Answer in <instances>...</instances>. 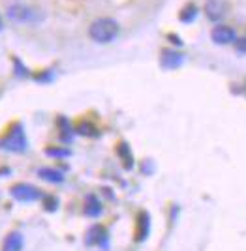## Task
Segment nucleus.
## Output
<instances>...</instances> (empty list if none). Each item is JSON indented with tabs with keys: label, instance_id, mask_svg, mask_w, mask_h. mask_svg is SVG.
<instances>
[{
	"label": "nucleus",
	"instance_id": "nucleus-18",
	"mask_svg": "<svg viewBox=\"0 0 246 251\" xmlns=\"http://www.w3.org/2000/svg\"><path fill=\"white\" fill-rule=\"evenodd\" d=\"M45 201H47V202H45V208L47 210H55L56 208V204H58V201L55 199V197H47Z\"/></svg>",
	"mask_w": 246,
	"mask_h": 251
},
{
	"label": "nucleus",
	"instance_id": "nucleus-2",
	"mask_svg": "<svg viewBox=\"0 0 246 251\" xmlns=\"http://www.w3.org/2000/svg\"><path fill=\"white\" fill-rule=\"evenodd\" d=\"M0 148L13 154H23L28 148V139L25 135V127L21 122H13L6 129V133L0 137Z\"/></svg>",
	"mask_w": 246,
	"mask_h": 251
},
{
	"label": "nucleus",
	"instance_id": "nucleus-11",
	"mask_svg": "<svg viewBox=\"0 0 246 251\" xmlns=\"http://www.w3.org/2000/svg\"><path fill=\"white\" fill-rule=\"evenodd\" d=\"M85 214L90 216V218H96L98 214H102V204H100V201H98L94 195H88V197H86Z\"/></svg>",
	"mask_w": 246,
	"mask_h": 251
},
{
	"label": "nucleus",
	"instance_id": "nucleus-6",
	"mask_svg": "<svg viewBox=\"0 0 246 251\" xmlns=\"http://www.w3.org/2000/svg\"><path fill=\"white\" fill-rule=\"evenodd\" d=\"M211 40L216 45H231V43L237 42V32L233 26L218 23L216 26H213V30H211Z\"/></svg>",
	"mask_w": 246,
	"mask_h": 251
},
{
	"label": "nucleus",
	"instance_id": "nucleus-9",
	"mask_svg": "<svg viewBox=\"0 0 246 251\" xmlns=\"http://www.w3.org/2000/svg\"><path fill=\"white\" fill-rule=\"evenodd\" d=\"M38 176L42 178V180H45V182H51V184H60V182H64L62 171L53 169V167H40L38 169Z\"/></svg>",
	"mask_w": 246,
	"mask_h": 251
},
{
	"label": "nucleus",
	"instance_id": "nucleus-13",
	"mask_svg": "<svg viewBox=\"0 0 246 251\" xmlns=\"http://www.w3.org/2000/svg\"><path fill=\"white\" fill-rule=\"evenodd\" d=\"M149 234V214L141 212L139 214V232H137V240H145Z\"/></svg>",
	"mask_w": 246,
	"mask_h": 251
},
{
	"label": "nucleus",
	"instance_id": "nucleus-15",
	"mask_svg": "<svg viewBox=\"0 0 246 251\" xmlns=\"http://www.w3.org/2000/svg\"><path fill=\"white\" fill-rule=\"evenodd\" d=\"M13 68H15V75L17 77H28V70H27L25 64H21L19 58H13Z\"/></svg>",
	"mask_w": 246,
	"mask_h": 251
},
{
	"label": "nucleus",
	"instance_id": "nucleus-1",
	"mask_svg": "<svg viewBox=\"0 0 246 251\" xmlns=\"http://www.w3.org/2000/svg\"><path fill=\"white\" fill-rule=\"evenodd\" d=\"M118 34H120V26H118V23L115 21V19H111V17H98V19H94V21L90 23V26H88V36H90V40L96 43H102V45L115 42Z\"/></svg>",
	"mask_w": 246,
	"mask_h": 251
},
{
	"label": "nucleus",
	"instance_id": "nucleus-5",
	"mask_svg": "<svg viewBox=\"0 0 246 251\" xmlns=\"http://www.w3.org/2000/svg\"><path fill=\"white\" fill-rule=\"evenodd\" d=\"M203 11L209 21L218 23L229 13V2L227 0H207L203 6Z\"/></svg>",
	"mask_w": 246,
	"mask_h": 251
},
{
	"label": "nucleus",
	"instance_id": "nucleus-4",
	"mask_svg": "<svg viewBox=\"0 0 246 251\" xmlns=\"http://www.w3.org/2000/svg\"><path fill=\"white\" fill-rule=\"evenodd\" d=\"M11 197L19 202H34V201L42 199V191L32 186V184H27V182H19V184H13L10 189Z\"/></svg>",
	"mask_w": 246,
	"mask_h": 251
},
{
	"label": "nucleus",
	"instance_id": "nucleus-3",
	"mask_svg": "<svg viewBox=\"0 0 246 251\" xmlns=\"http://www.w3.org/2000/svg\"><path fill=\"white\" fill-rule=\"evenodd\" d=\"M8 17L13 23H38L43 19V15L38 10H34L30 6L23 4V2H13L8 6Z\"/></svg>",
	"mask_w": 246,
	"mask_h": 251
},
{
	"label": "nucleus",
	"instance_id": "nucleus-8",
	"mask_svg": "<svg viewBox=\"0 0 246 251\" xmlns=\"http://www.w3.org/2000/svg\"><path fill=\"white\" fill-rule=\"evenodd\" d=\"M23 234L19 230H11L10 234L4 238V244H2V251H23Z\"/></svg>",
	"mask_w": 246,
	"mask_h": 251
},
{
	"label": "nucleus",
	"instance_id": "nucleus-17",
	"mask_svg": "<svg viewBox=\"0 0 246 251\" xmlns=\"http://www.w3.org/2000/svg\"><path fill=\"white\" fill-rule=\"evenodd\" d=\"M235 49H237L239 52H243V54H246V38H237Z\"/></svg>",
	"mask_w": 246,
	"mask_h": 251
},
{
	"label": "nucleus",
	"instance_id": "nucleus-19",
	"mask_svg": "<svg viewBox=\"0 0 246 251\" xmlns=\"http://www.w3.org/2000/svg\"><path fill=\"white\" fill-rule=\"evenodd\" d=\"M169 40H171V43H175V45H182L181 38L179 36H173V34H169Z\"/></svg>",
	"mask_w": 246,
	"mask_h": 251
},
{
	"label": "nucleus",
	"instance_id": "nucleus-7",
	"mask_svg": "<svg viewBox=\"0 0 246 251\" xmlns=\"http://www.w3.org/2000/svg\"><path fill=\"white\" fill-rule=\"evenodd\" d=\"M160 64L165 70H177L184 64V54L175 49H164L160 52Z\"/></svg>",
	"mask_w": 246,
	"mask_h": 251
},
{
	"label": "nucleus",
	"instance_id": "nucleus-12",
	"mask_svg": "<svg viewBox=\"0 0 246 251\" xmlns=\"http://www.w3.org/2000/svg\"><path fill=\"white\" fill-rule=\"evenodd\" d=\"M75 131H77L79 135H85V137H96L98 135L96 126L90 124V122H79V126L75 127Z\"/></svg>",
	"mask_w": 246,
	"mask_h": 251
},
{
	"label": "nucleus",
	"instance_id": "nucleus-16",
	"mask_svg": "<svg viewBox=\"0 0 246 251\" xmlns=\"http://www.w3.org/2000/svg\"><path fill=\"white\" fill-rule=\"evenodd\" d=\"M45 152H47V156H55V157L70 156V150H60V148H47Z\"/></svg>",
	"mask_w": 246,
	"mask_h": 251
},
{
	"label": "nucleus",
	"instance_id": "nucleus-10",
	"mask_svg": "<svg viewBox=\"0 0 246 251\" xmlns=\"http://www.w3.org/2000/svg\"><path fill=\"white\" fill-rule=\"evenodd\" d=\"M197 6L193 4V2H188L181 11H179V21L181 23H192L195 21V17H197Z\"/></svg>",
	"mask_w": 246,
	"mask_h": 251
},
{
	"label": "nucleus",
	"instance_id": "nucleus-14",
	"mask_svg": "<svg viewBox=\"0 0 246 251\" xmlns=\"http://www.w3.org/2000/svg\"><path fill=\"white\" fill-rule=\"evenodd\" d=\"M117 152H118V156L124 159V165H126V167L130 169L132 165H134V157H132V154H130V148L126 143H120L117 148Z\"/></svg>",
	"mask_w": 246,
	"mask_h": 251
},
{
	"label": "nucleus",
	"instance_id": "nucleus-20",
	"mask_svg": "<svg viewBox=\"0 0 246 251\" xmlns=\"http://www.w3.org/2000/svg\"><path fill=\"white\" fill-rule=\"evenodd\" d=\"M0 28H2V19H0Z\"/></svg>",
	"mask_w": 246,
	"mask_h": 251
}]
</instances>
